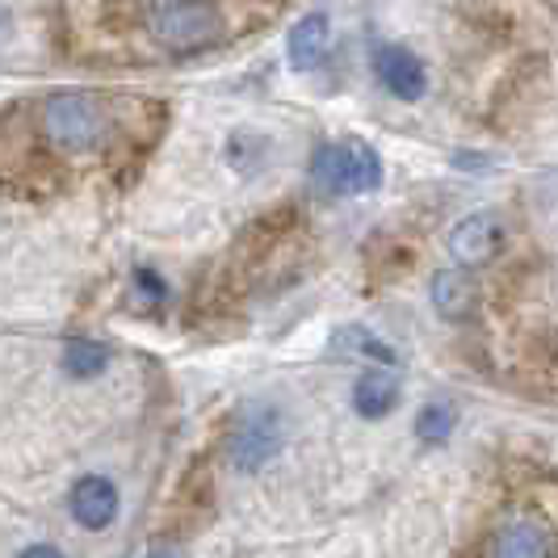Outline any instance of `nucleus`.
Instances as JSON below:
<instances>
[{
  "instance_id": "f257e3e1",
  "label": "nucleus",
  "mask_w": 558,
  "mask_h": 558,
  "mask_svg": "<svg viewBox=\"0 0 558 558\" xmlns=\"http://www.w3.org/2000/svg\"><path fill=\"white\" fill-rule=\"evenodd\" d=\"M38 131L47 135V143L56 151L81 156V151H97L101 143L110 140L113 118L106 97L97 93H81V88H63L51 93L38 110Z\"/></svg>"
},
{
  "instance_id": "20e7f679",
  "label": "nucleus",
  "mask_w": 558,
  "mask_h": 558,
  "mask_svg": "<svg viewBox=\"0 0 558 558\" xmlns=\"http://www.w3.org/2000/svg\"><path fill=\"white\" fill-rule=\"evenodd\" d=\"M500 248H504V223L492 210L466 215L462 223L449 231V256L458 265H487V260H496Z\"/></svg>"
},
{
  "instance_id": "39448f33",
  "label": "nucleus",
  "mask_w": 558,
  "mask_h": 558,
  "mask_svg": "<svg viewBox=\"0 0 558 558\" xmlns=\"http://www.w3.org/2000/svg\"><path fill=\"white\" fill-rule=\"evenodd\" d=\"M374 72H378L383 88L395 93L399 101H420L424 88H428L424 63H420L408 47H399V43H378V47H374Z\"/></svg>"
},
{
  "instance_id": "6e6552de",
  "label": "nucleus",
  "mask_w": 558,
  "mask_h": 558,
  "mask_svg": "<svg viewBox=\"0 0 558 558\" xmlns=\"http://www.w3.org/2000/svg\"><path fill=\"white\" fill-rule=\"evenodd\" d=\"M278 446H281L278 420L269 416V412H256V416L235 433V441H231V458H235V466H240V471H252V466L269 462Z\"/></svg>"
},
{
  "instance_id": "2eb2a0df",
  "label": "nucleus",
  "mask_w": 558,
  "mask_h": 558,
  "mask_svg": "<svg viewBox=\"0 0 558 558\" xmlns=\"http://www.w3.org/2000/svg\"><path fill=\"white\" fill-rule=\"evenodd\" d=\"M135 281H140V290L147 294V299H165V281L156 278L151 269H140V274H135Z\"/></svg>"
},
{
  "instance_id": "f8f14e48",
  "label": "nucleus",
  "mask_w": 558,
  "mask_h": 558,
  "mask_svg": "<svg viewBox=\"0 0 558 558\" xmlns=\"http://www.w3.org/2000/svg\"><path fill=\"white\" fill-rule=\"evenodd\" d=\"M106 362H110V349H106V344H93V340H72V344H68V353H63L68 374H76V378H93V374H101Z\"/></svg>"
},
{
  "instance_id": "f03ea898",
  "label": "nucleus",
  "mask_w": 558,
  "mask_h": 558,
  "mask_svg": "<svg viewBox=\"0 0 558 558\" xmlns=\"http://www.w3.org/2000/svg\"><path fill=\"white\" fill-rule=\"evenodd\" d=\"M151 38L165 56H202L227 38L219 0H165L151 17Z\"/></svg>"
},
{
  "instance_id": "9d476101",
  "label": "nucleus",
  "mask_w": 558,
  "mask_h": 558,
  "mask_svg": "<svg viewBox=\"0 0 558 558\" xmlns=\"http://www.w3.org/2000/svg\"><path fill=\"white\" fill-rule=\"evenodd\" d=\"M328 43H332V22H328V13H307L303 22H294V29H290V43H286L290 63H294L299 72H311V68L324 59Z\"/></svg>"
},
{
  "instance_id": "4468645a",
  "label": "nucleus",
  "mask_w": 558,
  "mask_h": 558,
  "mask_svg": "<svg viewBox=\"0 0 558 558\" xmlns=\"http://www.w3.org/2000/svg\"><path fill=\"white\" fill-rule=\"evenodd\" d=\"M336 353H357V357H374V362H395V353L383 344V340H374V336L365 332V328H344V332L336 336Z\"/></svg>"
},
{
  "instance_id": "9b49d317",
  "label": "nucleus",
  "mask_w": 558,
  "mask_h": 558,
  "mask_svg": "<svg viewBox=\"0 0 558 558\" xmlns=\"http://www.w3.org/2000/svg\"><path fill=\"white\" fill-rule=\"evenodd\" d=\"M395 403H399V383L387 369H365L353 383V408L365 420H383L387 412H395Z\"/></svg>"
},
{
  "instance_id": "423d86ee",
  "label": "nucleus",
  "mask_w": 558,
  "mask_h": 558,
  "mask_svg": "<svg viewBox=\"0 0 558 558\" xmlns=\"http://www.w3.org/2000/svg\"><path fill=\"white\" fill-rule=\"evenodd\" d=\"M487 558H555V537H550V530L542 521L521 517V521H508L492 537Z\"/></svg>"
},
{
  "instance_id": "0eeeda50",
  "label": "nucleus",
  "mask_w": 558,
  "mask_h": 558,
  "mask_svg": "<svg viewBox=\"0 0 558 558\" xmlns=\"http://www.w3.org/2000/svg\"><path fill=\"white\" fill-rule=\"evenodd\" d=\"M72 517L84 530H106L118 517V487L106 475H84L72 487Z\"/></svg>"
},
{
  "instance_id": "ddd939ff",
  "label": "nucleus",
  "mask_w": 558,
  "mask_h": 558,
  "mask_svg": "<svg viewBox=\"0 0 558 558\" xmlns=\"http://www.w3.org/2000/svg\"><path fill=\"white\" fill-rule=\"evenodd\" d=\"M453 424H458V412H453V403H446V399H437V403L420 408L416 433L424 437V441H446L449 433H453Z\"/></svg>"
},
{
  "instance_id": "1a4fd4ad",
  "label": "nucleus",
  "mask_w": 558,
  "mask_h": 558,
  "mask_svg": "<svg viewBox=\"0 0 558 558\" xmlns=\"http://www.w3.org/2000/svg\"><path fill=\"white\" fill-rule=\"evenodd\" d=\"M433 307L441 311L446 319H453V324L471 319L478 307V286L471 281V274H462V269H437L433 274Z\"/></svg>"
},
{
  "instance_id": "7ed1b4c3",
  "label": "nucleus",
  "mask_w": 558,
  "mask_h": 558,
  "mask_svg": "<svg viewBox=\"0 0 558 558\" xmlns=\"http://www.w3.org/2000/svg\"><path fill=\"white\" fill-rule=\"evenodd\" d=\"M311 185L328 197L344 194H374L383 185V160L362 140L328 143L311 160Z\"/></svg>"
},
{
  "instance_id": "dca6fc26",
  "label": "nucleus",
  "mask_w": 558,
  "mask_h": 558,
  "mask_svg": "<svg viewBox=\"0 0 558 558\" xmlns=\"http://www.w3.org/2000/svg\"><path fill=\"white\" fill-rule=\"evenodd\" d=\"M22 558H63V555H59L56 546H29V550Z\"/></svg>"
},
{
  "instance_id": "f3484780",
  "label": "nucleus",
  "mask_w": 558,
  "mask_h": 558,
  "mask_svg": "<svg viewBox=\"0 0 558 558\" xmlns=\"http://www.w3.org/2000/svg\"><path fill=\"white\" fill-rule=\"evenodd\" d=\"M147 558H181V555H177V550H168V546H160V550H151Z\"/></svg>"
}]
</instances>
